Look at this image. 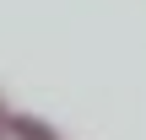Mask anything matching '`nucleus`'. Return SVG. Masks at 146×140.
Listing matches in <instances>:
<instances>
[{"label":"nucleus","instance_id":"nucleus-1","mask_svg":"<svg viewBox=\"0 0 146 140\" xmlns=\"http://www.w3.org/2000/svg\"><path fill=\"white\" fill-rule=\"evenodd\" d=\"M5 129H11V135H16V140H60V135H54V129H43L38 119H11Z\"/></svg>","mask_w":146,"mask_h":140},{"label":"nucleus","instance_id":"nucleus-2","mask_svg":"<svg viewBox=\"0 0 146 140\" xmlns=\"http://www.w3.org/2000/svg\"><path fill=\"white\" fill-rule=\"evenodd\" d=\"M5 135H11V129H0V140H5Z\"/></svg>","mask_w":146,"mask_h":140},{"label":"nucleus","instance_id":"nucleus-3","mask_svg":"<svg viewBox=\"0 0 146 140\" xmlns=\"http://www.w3.org/2000/svg\"><path fill=\"white\" fill-rule=\"evenodd\" d=\"M0 129H5V119H0Z\"/></svg>","mask_w":146,"mask_h":140}]
</instances>
